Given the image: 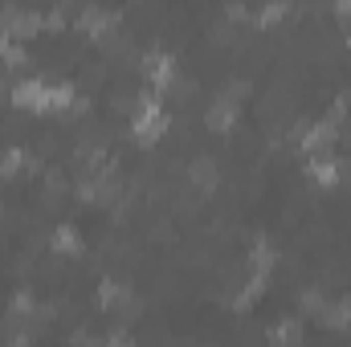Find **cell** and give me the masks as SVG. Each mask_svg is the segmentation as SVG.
<instances>
[{
    "label": "cell",
    "instance_id": "cell-1",
    "mask_svg": "<svg viewBox=\"0 0 351 347\" xmlns=\"http://www.w3.org/2000/svg\"><path fill=\"white\" fill-rule=\"evenodd\" d=\"M16 102H25V106H45V102H49V86H41V82H25V86L16 90Z\"/></svg>",
    "mask_w": 351,
    "mask_h": 347
}]
</instances>
